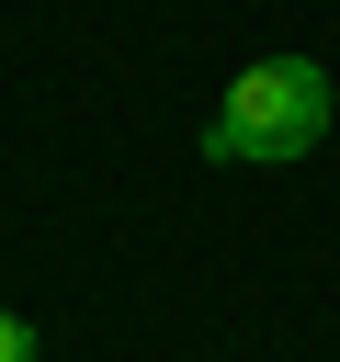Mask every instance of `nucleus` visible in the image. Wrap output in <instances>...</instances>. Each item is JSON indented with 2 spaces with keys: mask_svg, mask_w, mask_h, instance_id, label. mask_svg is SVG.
Segmentation results:
<instances>
[{
  "mask_svg": "<svg viewBox=\"0 0 340 362\" xmlns=\"http://www.w3.org/2000/svg\"><path fill=\"white\" fill-rule=\"evenodd\" d=\"M0 362H34V328H23L11 305H0Z\"/></svg>",
  "mask_w": 340,
  "mask_h": 362,
  "instance_id": "f03ea898",
  "label": "nucleus"
},
{
  "mask_svg": "<svg viewBox=\"0 0 340 362\" xmlns=\"http://www.w3.org/2000/svg\"><path fill=\"white\" fill-rule=\"evenodd\" d=\"M329 113H340V90H329L317 57H261V68H238L227 102L204 113V158H215V170H283V158H306V147L329 136Z\"/></svg>",
  "mask_w": 340,
  "mask_h": 362,
  "instance_id": "f257e3e1",
  "label": "nucleus"
}]
</instances>
